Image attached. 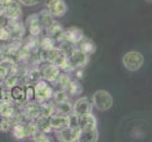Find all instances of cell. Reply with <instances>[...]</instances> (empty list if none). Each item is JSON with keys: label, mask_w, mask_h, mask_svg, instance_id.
I'll return each instance as SVG.
<instances>
[{"label": "cell", "mask_w": 152, "mask_h": 142, "mask_svg": "<svg viewBox=\"0 0 152 142\" xmlns=\"http://www.w3.org/2000/svg\"><path fill=\"white\" fill-rule=\"evenodd\" d=\"M10 95L14 102H23L25 101V89L19 86L18 85L10 88Z\"/></svg>", "instance_id": "484cf974"}, {"label": "cell", "mask_w": 152, "mask_h": 142, "mask_svg": "<svg viewBox=\"0 0 152 142\" xmlns=\"http://www.w3.org/2000/svg\"><path fill=\"white\" fill-rule=\"evenodd\" d=\"M50 125L53 130L58 131L71 126V117L69 115L53 114L49 117Z\"/></svg>", "instance_id": "9c48e42d"}, {"label": "cell", "mask_w": 152, "mask_h": 142, "mask_svg": "<svg viewBox=\"0 0 152 142\" xmlns=\"http://www.w3.org/2000/svg\"><path fill=\"white\" fill-rule=\"evenodd\" d=\"M52 99H54V102H66L69 99V95H68L67 91L65 90H57L53 93V96Z\"/></svg>", "instance_id": "83f0119b"}, {"label": "cell", "mask_w": 152, "mask_h": 142, "mask_svg": "<svg viewBox=\"0 0 152 142\" xmlns=\"http://www.w3.org/2000/svg\"><path fill=\"white\" fill-rule=\"evenodd\" d=\"M90 56L83 53L80 49L72 50L71 53L68 55L67 65L64 67L65 71H74L77 68H83L89 63Z\"/></svg>", "instance_id": "6da1fadb"}, {"label": "cell", "mask_w": 152, "mask_h": 142, "mask_svg": "<svg viewBox=\"0 0 152 142\" xmlns=\"http://www.w3.org/2000/svg\"><path fill=\"white\" fill-rule=\"evenodd\" d=\"M26 25L28 26L29 33L32 35L33 37L38 36L41 33L42 27H43L41 23V20H40L39 13H32L31 15H29L27 21H26Z\"/></svg>", "instance_id": "5bb4252c"}, {"label": "cell", "mask_w": 152, "mask_h": 142, "mask_svg": "<svg viewBox=\"0 0 152 142\" xmlns=\"http://www.w3.org/2000/svg\"><path fill=\"white\" fill-rule=\"evenodd\" d=\"M71 82V78L70 76L66 74V73H60V75L58 76L56 79V81L53 82L55 85V88L57 90H67L68 86H69V83Z\"/></svg>", "instance_id": "d6986e66"}, {"label": "cell", "mask_w": 152, "mask_h": 142, "mask_svg": "<svg viewBox=\"0 0 152 142\" xmlns=\"http://www.w3.org/2000/svg\"><path fill=\"white\" fill-rule=\"evenodd\" d=\"M1 83H2V82H1V81H0V85H1Z\"/></svg>", "instance_id": "60d3db41"}, {"label": "cell", "mask_w": 152, "mask_h": 142, "mask_svg": "<svg viewBox=\"0 0 152 142\" xmlns=\"http://www.w3.org/2000/svg\"><path fill=\"white\" fill-rule=\"evenodd\" d=\"M1 91H2V87L0 86V101H1Z\"/></svg>", "instance_id": "ab89813d"}, {"label": "cell", "mask_w": 152, "mask_h": 142, "mask_svg": "<svg viewBox=\"0 0 152 142\" xmlns=\"http://www.w3.org/2000/svg\"><path fill=\"white\" fill-rule=\"evenodd\" d=\"M31 138H32V140L35 142H49V141H51L48 134H45L39 130L33 135H31Z\"/></svg>", "instance_id": "4dcf8cb0"}, {"label": "cell", "mask_w": 152, "mask_h": 142, "mask_svg": "<svg viewBox=\"0 0 152 142\" xmlns=\"http://www.w3.org/2000/svg\"><path fill=\"white\" fill-rule=\"evenodd\" d=\"M77 125L80 130H92L97 128V121L96 117L92 113L77 116Z\"/></svg>", "instance_id": "4fadbf2b"}, {"label": "cell", "mask_w": 152, "mask_h": 142, "mask_svg": "<svg viewBox=\"0 0 152 142\" xmlns=\"http://www.w3.org/2000/svg\"><path fill=\"white\" fill-rule=\"evenodd\" d=\"M7 28L9 29L12 38H21L25 33L24 26L18 20H9Z\"/></svg>", "instance_id": "e0dca14e"}, {"label": "cell", "mask_w": 152, "mask_h": 142, "mask_svg": "<svg viewBox=\"0 0 152 142\" xmlns=\"http://www.w3.org/2000/svg\"><path fill=\"white\" fill-rule=\"evenodd\" d=\"M78 49L82 51L83 53H85L86 55L91 56L96 52V46L92 39L84 37L78 44Z\"/></svg>", "instance_id": "ac0fdd59"}, {"label": "cell", "mask_w": 152, "mask_h": 142, "mask_svg": "<svg viewBox=\"0 0 152 142\" xmlns=\"http://www.w3.org/2000/svg\"><path fill=\"white\" fill-rule=\"evenodd\" d=\"M36 124L38 126L39 131H42L45 134H49L50 132H52V127L50 125V121H49V117H45V116H40L38 118L35 119Z\"/></svg>", "instance_id": "7402d4cb"}, {"label": "cell", "mask_w": 152, "mask_h": 142, "mask_svg": "<svg viewBox=\"0 0 152 142\" xmlns=\"http://www.w3.org/2000/svg\"><path fill=\"white\" fill-rule=\"evenodd\" d=\"M18 77L15 75V74H10L8 75L6 78L3 80V83L5 85V86L8 87V88H12L15 85H17V82H18Z\"/></svg>", "instance_id": "f546056e"}, {"label": "cell", "mask_w": 152, "mask_h": 142, "mask_svg": "<svg viewBox=\"0 0 152 142\" xmlns=\"http://www.w3.org/2000/svg\"><path fill=\"white\" fill-rule=\"evenodd\" d=\"M98 131L97 128L92 129V130H85L82 131L80 130V139L78 141H83V142H96L98 140Z\"/></svg>", "instance_id": "ffe728a7"}, {"label": "cell", "mask_w": 152, "mask_h": 142, "mask_svg": "<svg viewBox=\"0 0 152 142\" xmlns=\"http://www.w3.org/2000/svg\"><path fill=\"white\" fill-rule=\"evenodd\" d=\"M67 93L69 96L71 97H76L80 95L83 91V87L82 85L77 80H71L70 83H69V86L67 88Z\"/></svg>", "instance_id": "d4e9b609"}, {"label": "cell", "mask_w": 152, "mask_h": 142, "mask_svg": "<svg viewBox=\"0 0 152 142\" xmlns=\"http://www.w3.org/2000/svg\"><path fill=\"white\" fill-rule=\"evenodd\" d=\"M92 102L99 111H108L113 104V99L112 95L106 90H97L94 93L92 97Z\"/></svg>", "instance_id": "7a4b0ae2"}, {"label": "cell", "mask_w": 152, "mask_h": 142, "mask_svg": "<svg viewBox=\"0 0 152 142\" xmlns=\"http://www.w3.org/2000/svg\"><path fill=\"white\" fill-rule=\"evenodd\" d=\"M12 128V121L7 118H0V132L8 133Z\"/></svg>", "instance_id": "1f68e13d"}, {"label": "cell", "mask_w": 152, "mask_h": 142, "mask_svg": "<svg viewBox=\"0 0 152 142\" xmlns=\"http://www.w3.org/2000/svg\"><path fill=\"white\" fill-rule=\"evenodd\" d=\"M144 56L138 51H129L122 58V63L126 69L135 72L139 70L144 65Z\"/></svg>", "instance_id": "3957f363"}, {"label": "cell", "mask_w": 152, "mask_h": 142, "mask_svg": "<svg viewBox=\"0 0 152 142\" xmlns=\"http://www.w3.org/2000/svg\"><path fill=\"white\" fill-rule=\"evenodd\" d=\"M55 114H62V115H69L73 112V105L70 102H54Z\"/></svg>", "instance_id": "cb8c5ba5"}, {"label": "cell", "mask_w": 152, "mask_h": 142, "mask_svg": "<svg viewBox=\"0 0 152 142\" xmlns=\"http://www.w3.org/2000/svg\"><path fill=\"white\" fill-rule=\"evenodd\" d=\"M93 102L87 97H81L77 99L73 105V113L77 116L84 115L93 112Z\"/></svg>", "instance_id": "8fae6325"}, {"label": "cell", "mask_w": 152, "mask_h": 142, "mask_svg": "<svg viewBox=\"0 0 152 142\" xmlns=\"http://www.w3.org/2000/svg\"><path fill=\"white\" fill-rule=\"evenodd\" d=\"M0 116L2 118H12L18 116L17 109L15 104L12 102H0Z\"/></svg>", "instance_id": "2e32d148"}, {"label": "cell", "mask_w": 152, "mask_h": 142, "mask_svg": "<svg viewBox=\"0 0 152 142\" xmlns=\"http://www.w3.org/2000/svg\"><path fill=\"white\" fill-rule=\"evenodd\" d=\"M23 114L25 115V117L27 118L28 120H30V119L35 120L36 118H38L41 116L40 103L29 102L28 104H27L24 107Z\"/></svg>", "instance_id": "9a60e30c"}, {"label": "cell", "mask_w": 152, "mask_h": 142, "mask_svg": "<svg viewBox=\"0 0 152 142\" xmlns=\"http://www.w3.org/2000/svg\"><path fill=\"white\" fill-rule=\"evenodd\" d=\"M55 39L50 37V36H46V37H44L42 39L41 43H40V46L42 47V49L45 51H50L52 49H54L56 46L55 45Z\"/></svg>", "instance_id": "4316f807"}, {"label": "cell", "mask_w": 152, "mask_h": 142, "mask_svg": "<svg viewBox=\"0 0 152 142\" xmlns=\"http://www.w3.org/2000/svg\"><path fill=\"white\" fill-rule=\"evenodd\" d=\"M25 101L26 102H33L35 101V96H34V86L28 85L25 88Z\"/></svg>", "instance_id": "836d02e7"}, {"label": "cell", "mask_w": 152, "mask_h": 142, "mask_svg": "<svg viewBox=\"0 0 152 142\" xmlns=\"http://www.w3.org/2000/svg\"><path fill=\"white\" fill-rule=\"evenodd\" d=\"M25 126H26V130H27L28 136L33 135L39 130L37 124H36V121L35 120H32V119L28 120V122L27 124H25Z\"/></svg>", "instance_id": "d6a6232c"}, {"label": "cell", "mask_w": 152, "mask_h": 142, "mask_svg": "<svg viewBox=\"0 0 152 142\" xmlns=\"http://www.w3.org/2000/svg\"><path fill=\"white\" fill-rule=\"evenodd\" d=\"M64 28L61 27V26L58 23V22H55L53 20V22L51 24H49L48 27H46V30H48V34L50 37L54 38L55 40H59L60 37H61V34L62 33V31H64Z\"/></svg>", "instance_id": "44dd1931"}, {"label": "cell", "mask_w": 152, "mask_h": 142, "mask_svg": "<svg viewBox=\"0 0 152 142\" xmlns=\"http://www.w3.org/2000/svg\"><path fill=\"white\" fill-rule=\"evenodd\" d=\"M12 135L14 136L15 139H24L26 138H28V134H27V130H26V126L22 122H17L12 125Z\"/></svg>", "instance_id": "603a6c76"}, {"label": "cell", "mask_w": 152, "mask_h": 142, "mask_svg": "<svg viewBox=\"0 0 152 142\" xmlns=\"http://www.w3.org/2000/svg\"><path fill=\"white\" fill-rule=\"evenodd\" d=\"M42 79L41 76V72L39 69H33V70H29L27 75H26V80L28 81V82H34L36 83L39 82Z\"/></svg>", "instance_id": "f1b7e54d"}, {"label": "cell", "mask_w": 152, "mask_h": 142, "mask_svg": "<svg viewBox=\"0 0 152 142\" xmlns=\"http://www.w3.org/2000/svg\"><path fill=\"white\" fill-rule=\"evenodd\" d=\"M12 0H0V12H3L4 8L6 7V5H8Z\"/></svg>", "instance_id": "74e56055"}, {"label": "cell", "mask_w": 152, "mask_h": 142, "mask_svg": "<svg viewBox=\"0 0 152 142\" xmlns=\"http://www.w3.org/2000/svg\"><path fill=\"white\" fill-rule=\"evenodd\" d=\"M42 79L46 82H53L61 73V68L50 63H46L40 69Z\"/></svg>", "instance_id": "30bf717a"}, {"label": "cell", "mask_w": 152, "mask_h": 142, "mask_svg": "<svg viewBox=\"0 0 152 142\" xmlns=\"http://www.w3.org/2000/svg\"><path fill=\"white\" fill-rule=\"evenodd\" d=\"M45 7L53 17H62L68 12L64 0H45Z\"/></svg>", "instance_id": "52a82bcc"}, {"label": "cell", "mask_w": 152, "mask_h": 142, "mask_svg": "<svg viewBox=\"0 0 152 142\" xmlns=\"http://www.w3.org/2000/svg\"><path fill=\"white\" fill-rule=\"evenodd\" d=\"M45 55L46 63H50V64L59 66L62 70L64 69L67 65L68 55L64 49H60V47H55L54 49L50 51H45Z\"/></svg>", "instance_id": "277c9868"}, {"label": "cell", "mask_w": 152, "mask_h": 142, "mask_svg": "<svg viewBox=\"0 0 152 142\" xmlns=\"http://www.w3.org/2000/svg\"><path fill=\"white\" fill-rule=\"evenodd\" d=\"M9 20L7 19V17L5 16V14L3 12H0V29L2 28H6L8 25Z\"/></svg>", "instance_id": "8d00e7d4"}, {"label": "cell", "mask_w": 152, "mask_h": 142, "mask_svg": "<svg viewBox=\"0 0 152 142\" xmlns=\"http://www.w3.org/2000/svg\"><path fill=\"white\" fill-rule=\"evenodd\" d=\"M6 61H7L6 54H5L2 50H0V64H2V63L6 62Z\"/></svg>", "instance_id": "f35d334b"}, {"label": "cell", "mask_w": 152, "mask_h": 142, "mask_svg": "<svg viewBox=\"0 0 152 142\" xmlns=\"http://www.w3.org/2000/svg\"><path fill=\"white\" fill-rule=\"evenodd\" d=\"M80 128L78 125L56 131L57 138L61 142H77L80 139Z\"/></svg>", "instance_id": "8992f818"}, {"label": "cell", "mask_w": 152, "mask_h": 142, "mask_svg": "<svg viewBox=\"0 0 152 142\" xmlns=\"http://www.w3.org/2000/svg\"><path fill=\"white\" fill-rule=\"evenodd\" d=\"M84 37L82 29L77 27H70L64 29L59 40L65 41L69 44H80V42Z\"/></svg>", "instance_id": "ba28073f"}, {"label": "cell", "mask_w": 152, "mask_h": 142, "mask_svg": "<svg viewBox=\"0 0 152 142\" xmlns=\"http://www.w3.org/2000/svg\"><path fill=\"white\" fill-rule=\"evenodd\" d=\"M10 38H12V35L7 27L0 29V41H8Z\"/></svg>", "instance_id": "e575fe53"}, {"label": "cell", "mask_w": 152, "mask_h": 142, "mask_svg": "<svg viewBox=\"0 0 152 142\" xmlns=\"http://www.w3.org/2000/svg\"><path fill=\"white\" fill-rule=\"evenodd\" d=\"M3 13L8 20H18L22 15V9H21V4L17 0H12L6 7L4 8Z\"/></svg>", "instance_id": "7c38bea8"}, {"label": "cell", "mask_w": 152, "mask_h": 142, "mask_svg": "<svg viewBox=\"0 0 152 142\" xmlns=\"http://www.w3.org/2000/svg\"><path fill=\"white\" fill-rule=\"evenodd\" d=\"M0 118H1V116H0Z\"/></svg>", "instance_id": "b9f144b4"}, {"label": "cell", "mask_w": 152, "mask_h": 142, "mask_svg": "<svg viewBox=\"0 0 152 142\" xmlns=\"http://www.w3.org/2000/svg\"><path fill=\"white\" fill-rule=\"evenodd\" d=\"M53 88H52L46 81L40 80L35 83L34 86V96L37 102H43L49 101L53 96Z\"/></svg>", "instance_id": "5b68a950"}, {"label": "cell", "mask_w": 152, "mask_h": 142, "mask_svg": "<svg viewBox=\"0 0 152 142\" xmlns=\"http://www.w3.org/2000/svg\"><path fill=\"white\" fill-rule=\"evenodd\" d=\"M17 1L21 5H24L26 7H33L35 5L39 4L41 0H17Z\"/></svg>", "instance_id": "d590c367"}]
</instances>
